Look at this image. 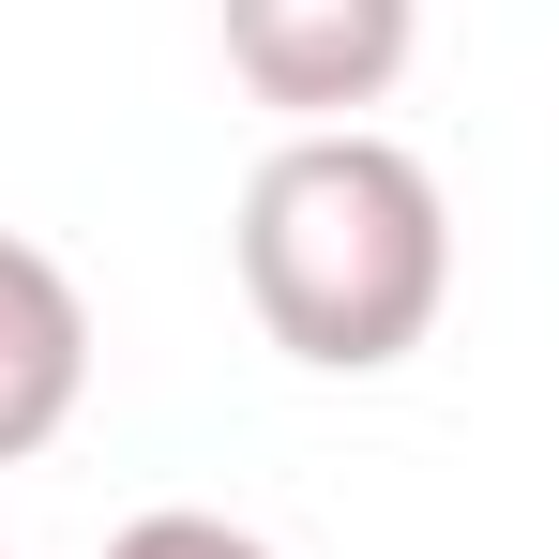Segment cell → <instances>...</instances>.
Instances as JSON below:
<instances>
[{"label":"cell","mask_w":559,"mask_h":559,"mask_svg":"<svg viewBox=\"0 0 559 559\" xmlns=\"http://www.w3.org/2000/svg\"><path fill=\"white\" fill-rule=\"evenodd\" d=\"M227 258H242V302H258V333L287 364L393 378L439 333V302H454V197L378 121L273 136L258 182H242V212H227Z\"/></svg>","instance_id":"6da1fadb"},{"label":"cell","mask_w":559,"mask_h":559,"mask_svg":"<svg viewBox=\"0 0 559 559\" xmlns=\"http://www.w3.org/2000/svg\"><path fill=\"white\" fill-rule=\"evenodd\" d=\"M212 31H227V76L287 136H333V121L393 106L408 46H424V0H212Z\"/></svg>","instance_id":"7a4b0ae2"},{"label":"cell","mask_w":559,"mask_h":559,"mask_svg":"<svg viewBox=\"0 0 559 559\" xmlns=\"http://www.w3.org/2000/svg\"><path fill=\"white\" fill-rule=\"evenodd\" d=\"M92 408V287L0 227V468H31Z\"/></svg>","instance_id":"3957f363"},{"label":"cell","mask_w":559,"mask_h":559,"mask_svg":"<svg viewBox=\"0 0 559 559\" xmlns=\"http://www.w3.org/2000/svg\"><path fill=\"white\" fill-rule=\"evenodd\" d=\"M106 559H287V545H258L242 514H197V499H167V514H121V530H106Z\"/></svg>","instance_id":"277c9868"}]
</instances>
